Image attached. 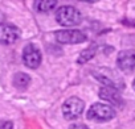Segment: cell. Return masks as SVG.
I'll return each mask as SVG.
<instances>
[{"label": "cell", "instance_id": "cell-2", "mask_svg": "<svg viewBox=\"0 0 135 129\" xmlns=\"http://www.w3.org/2000/svg\"><path fill=\"white\" fill-rule=\"evenodd\" d=\"M114 116H115L114 108L111 105L103 104V103H95L88 111V119L98 121V122H106V121L114 119Z\"/></svg>", "mask_w": 135, "mask_h": 129}, {"label": "cell", "instance_id": "cell-12", "mask_svg": "<svg viewBox=\"0 0 135 129\" xmlns=\"http://www.w3.org/2000/svg\"><path fill=\"white\" fill-rule=\"evenodd\" d=\"M0 129H13V124L11 121H0Z\"/></svg>", "mask_w": 135, "mask_h": 129}, {"label": "cell", "instance_id": "cell-8", "mask_svg": "<svg viewBox=\"0 0 135 129\" xmlns=\"http://www.w3.org/2000/svg\"><path fill=\"white\" fill-rule=\"evenodd\" d=\"M99 98L103 99V100H106V101H110L111 104H114V105H117V107H119V108H122V107L124 105L122 96H120L119 92H118L115 88H113V87H106V86L102 87V88L99 90Z\"/></svg>", "mask_w": 135, "mask_h": 129}, {"label": "cell", "instance_id": "cell-7", "mask_svg": "<svg viewBox=\"0 0 135 129\" xmlns=\"http://www.w3.org/2000/svg\"><path fill=\"white\" fill-rule=\"evenodd\" d=\"M20 37V30L12 24H0V44L11 45Z\"/></svg>", "mask_w": 135, "mask_h": 129}, {"label": "cell", "instance_id": "cell-4", "mask_svg": "<svg viewBox=\"0 0 135 129\" xmlns=\"http://www.w3.org/2000/svg\"><path fill=\"white\" fill-rule=\"evenodd\" d=\"M57 42L60 44H81L84 41H86V36L85 33H82L81 30L77 29H72V30H58L54 34Z\"/></svg>", "mask_w": 135, "mask_h": 129}, {"label": "cell", "instance_id": "cell-10", "mask_svg": "<svg viewBox=\"0 0 135 129\" xmlns=\"http://www.w3.org/2000/svg\"><path fill=\"white\" fill-rule=\"evenodd\" d=\"M56 6H57L56 0H41V2L35 3V8L37 9V12H42V13L52 11Z\"/></svg>", "mask_w": 135, "mask_h": 129}, {"label": "cell", "instance_id": "cell-9", "mask_svg": "<svg viewBox=\"0 0 135 129\" xmlns=\"http://www.w3.org/2000/svg\"><path fill=\"white\" fill-rule=\"evenodd\" d=\"M31 83V78L25 73H17L13 77V86L19 90H25Z\"/></svg>", "mask_w": 135, "mask_h": 129}, {"label": "cell", "instance_id": "cell-3", "mask_svg": "<svg viewBox=\"0 0 135 129\" xmlns=\"http://www.w3.org/2000/svg\"><path fill=\"white\" fill-rule=\"evenodd\" d=\"M84 112V101L76 96L66 99L62 104V115L66 120H76Z\"/></svg>", "mask_w": 135, "mask_h": 129}, {"label": "cell", "instance_id": "cell-6", "mask_svg": "<svg viewBox=\"0 0 135 129\" xmlns=\"http://www.w3.org/2000/svg\"><path fill=\"white\" fill-rule=\"evenodd\" d=\"M118 67L124 73L135 71V50H123L117 57Z\"/></svg>", "mask_w": 135, "mask_h": 129}, {"label": "cell", "instance_id": "cell-13", "mask_svg": "<svg viewBox=\"0 0 135 129\" xmlns=\"http://www.w3.org/2000/svg\"><path fill=\"white\" fill-rule=\"evenodd\" d=\"M69 129H89L86 125H84V124H73Z\"/></svg>", "mask_w": 135, "mask_h": 129}, {"label": "cell", "instance_id": "cell-11", "mask_svg": "<svg viewBox=\"0 0 135 129\" xmlns=\"http://www.w3.org/2000/svg\"><path fill=\"white\" fill-rule=\"evenodd\" d=\"M95 46H90V47H88V49H85L81 54H80V57H78V59H77V63H80V64H82V63H86L88 61H90L94 55H95Z\"/></svg>", "mask_w": 135, "mask_h": 129}, {"label": "cell", "instance_id": "cell-14", "mask_svg": "<svg viewBox=\"0 0 135 129\" xmlns=\"http://www.w3.org/2000/svg\"><path fill=\"white\" fill-rule=\"evenodd\" d=\"M132 87H134V90H135V79H134V82H132Z\"/></svg>", "mask_w": 135, "mask_h": 129}, {"label": "cell", "instance_id": "cell-1", "mask_svg": "<svg viewBox=\"0 0 135 129\" xmlns=\"http://www.w3.org/2000/svg\"><path fill=\"white\" fill-rule=\"evenodd\" d=\"M56 20L64 26H76L81 24L82 16L77 8L72 6H62L56 12Z\"/></svg>", "mask_w": 135, "mask_h": 129}, {"label": "cell", "instance_id": "cell-5", "mask_svg": "<svg viewBox=\"0 0 135 129\" xmlns=\"http://www.w3.org/2000/svg\"><path fill=\"white\" fill-rule=\"evenodd\" d=\"M23 61L25 63V66L29 69H37L41 63V53L40 50L33 45L28 44L24 50H23Z\"/></svg>", "mask_w": 135, "mask_h": 129}]
</instances>
